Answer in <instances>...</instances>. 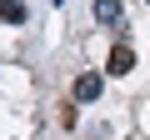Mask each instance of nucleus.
Masks as SVG:
<instances>
[{"mask_svg": "<svg viewBox=\"0 0 150 140\" xmlns=\"http://www.w3.org/2000/svg\"><path fill=\"white\" fill-rule=\"evenodd\" d=\"M105 70H110V75H130V70H135V50H130L125 40H115V45H110V60H105Z\"/></svg>", "mask_w": 150, "mask_h": 140, "instance_id": "f257e3e1", "label": "nucleus"}, {"mask_svg": "<svg viewBox=\"0 0 150 140\" xmlns=\"http://www.w3.org/2000/svg\"><path fill=\"white\" fill-rule=\"evenodd\" d=\"M95 20L100 25H120V0H95Z\"/></svg>", "mask_w": 150, "mask_h": 140, "instance_id": "20e7f679", "label": "nucleus"}, {"mask_svg": "<svg viewBox=\"0 0 150 140\" xmlns=\"http://www.w3.org/2000/svg\"><path fill=\"white\" fill-rule=\"evenodd\" d=\"M105 80L95 75V70H85V75H75V100H100Z\"/></svg>", "mask_w": 150, "mask_h": 140, "instance_id": "f03ea898", "label": "nucleus"}, {"mask_svg": "<svg viewBox=\"0 0 150 140\" xmlns=\"http://www.w3.org/2000/svg\"><path fill=\"white\" fill-rule=\"evenodd\" d=\"M0 5H5V0H0Z\"/></svg>", "mask_w": 150, "mask_h": 140, "instance_id": "423d86ee", "label": "nucleus"}, {"mask_svg": "<svg viewBox=\"0 0 150 140\" xmlns=\"http://www.w3.org/2000/svg\"><path fill=\"white\" fill-rule=\"evenodd\" d=\"M50 5H65V0H50Z\"/></svg>", "mask_w": 150, "mask_h": 140, "instance_id": "39448f33", "label": "nucleus"}, {"mask_svg": "<svg viewBox=\"0 0 150 140\" xmlns=\"http://www.w3.org/2000/svg\"><path fill=\"white\" fill-rule=\"evenodd\" d=\"M25 20H30V10L20 0H5V5H0V25H25Z\"/></svg>", "mask_w": 150, "mask_h": 140, "instance_id": "7ed1b4c3", "label": "nucleus"}]
</instances>
